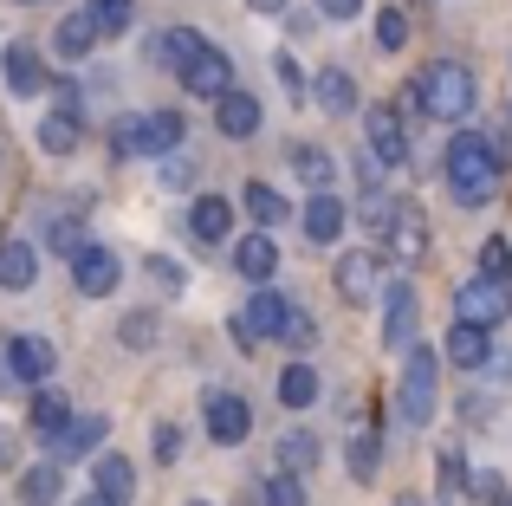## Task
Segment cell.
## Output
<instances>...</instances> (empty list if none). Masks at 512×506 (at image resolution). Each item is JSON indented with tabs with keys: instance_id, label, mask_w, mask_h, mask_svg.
Segmentation results:
<instances>
[{
	"instance_id": "cell-1",
	"label": "cell",
	"mask_w": 512,
	"mask_h": 506,
	"mask_svg": "<svg viewBox=\"0 0 512 506\" xmlns=\"http://www.w3.org/2000/svg\"><path fill=\"white\" fill-rule=\"evenodd\" d=\"M500 182H506L500 143H493L487 130H454V143H448V189H454V202L461 208H487L493 195H500Z\"/></svg>"
},
{
	"instance_id": "cell-2",
	"label": "cell",
	"mask_w": 512,
	"mask_h": 506,
	"mask_svg": "<svg viewBox=\"0 0 512 506\" xmlns=\"http://www.w3.org/2000/svg\"><path fill=\"white\" fill-rule=\"evenodd\" d=\"M415 104H422L428 117H441V124H461V117L474 111V72L454 65V59H435L415 78Z\"/></svg>"
},
{
	"instance_id": "cell-3",
	"label": "cell",
	"mask_w": 512,
	"mask_h": 506,
	"mask_svg": "<svg viewBox=\"0 0 512 506\" xmlns=\"http://www.w3.org/2000/svg\"><path fill=\"white\" fill-rule=\"evenodd\" d=\"M454 318H467V325H500V318H512V279H467V286H454Z\"/></svg>"
},
{
	"instance_id": "cell-4",
	"label": "cell",
	"mask_w": 512,
	"mask_h": 506,
	"mask_svg": "<svg viewBox=\"0 0 512 506\" xmlns=\"http://www.w3.org/2000/svg\"><path fill=\"white\" fill-rule=\"evenodd\" d=\"M396 409L415 429L435 416V351H422V344H409V364H402V383H396Z\"/></svg>"
},
{
	"instance_id": "cell-5",
	"label": "cell",
	"mask_w": 512,
	"mask_h": 506,
	"mask_svg": "<svg viewBox=\"0 0 512 506\" xmlns=\"http://www.w3.org/2000/svg\"><path fill=\"white\" fill-rule=\"evenodd\" d=\"M363 130H370V156L376 163H389V169L409 163V130H402L396 104H370V111H363Z\"/></svg>"
},
{
	"instance_id": "cell-6",
	"label": "cell",
	"mask_w": 512,
	"mask_h": 506,
	"mask_svg": "<svg viewBox=\"0 0 512 506\" xmlns=\"http://www.w3.org/2000/svg\"><path fill=\"white\" fill-rule=\"evenodd\" d=\"M175 78H182V85L195 91V98H221V91H227V78H234V65H227V52L195 46V59H188Z\"/></svg>"
},
{
	"instance_id": "cell-7",
	"label": "cell",
	"mask_w": 512,
	"mask_h": 506,
	"mask_svg": "<svg viewBox=\"0 0 512 506\" xmlns=\"http://www.w3.org/2000/svg\"><path fill=\"white\" fill-rule=\"evenodd\" d=\"M0 65H7V91H13V98H39V91H46V59H39V46L13 39Z\"/></svg>"
},
{
	"instance_id": "cell-8",
	"label": "cell",
	"mask_w": 512,
	"mask_h": 506,
	"mask_svg": "<svg viewBox=\"0 0 512 506\" xmlns=\"http://www.w3.org/2000/svg\"><path fill=\"white\" fill-rule=\"evenodd\" d=\"M52 364H59V351H52L46 338H26V331H20V338H7V370L20 383H46Z\"/></svg>"
},
{
	"instance_id": "cell-9",
	"label": "cell",
	"mask_w": 512,
	"mask_h": 506,
	"mask_svg": "<svg viewBox=\"0 0 512 506\" xmlns=\"http://www.w3.org/2000/svg\"><path fill=\"white\" fill-rule=\"evenodd\" d=\"M214 130H221V137H253V130H260V98L227 85L221 98H214Z\"/></svg>"
},
{
	"instance_id": "cell-10",
	"label": "cell",
	"mask_w": 512,
	"mask_h": 506,
	"mask_svg": "<svg viewBox=\"0 0 512 506\" xmlns=\"http://www.w3.org/2000/svg\"><path fill=\"white\" fill-rule=\"evenodd\" d=\"M247 429H253V409L234 390H214L208 396V435L214 442H247Z\"/></svg>"
},
{
	"instance_id": "cell-11",
	"label": "cell",
	"mask_w": 512,
	"mask_h": 506,
	"mask_svg": "<svg viewBox=\"0 0 512 506\" xmlns=\"http://www.w3.org/2000/svg\"><path fill=\"white\" fill-rule=\"evenodd\" d=\"M72 279H78V292H91V299L117 292V253H104V247H78V253H72Z\"/></svg>"
},
{
	"instance_id": "cell-12",
	"label": "cell",
	"mask_w": 512,
	"mask_h": 506,
	"mask_svg": "<svg viewBox=\"0 0 512 506\" xmlns=\"http://www.w3.org/2000/svg\"><path fill=\"white\" fill-rule=\"evenodd\" d=\"M389 247H396L402 260H422L428 253V215L415 202H396V215H389Z\"/></svg>"
},
{
	"instance_id": "cell-13",
	"label": "cell",
	"mask_w": 512,
	"mask_h": 506,
	"mask_svg": "<svg viewBox=\"0 0 512 506\" xmlns=\"http://www.w3.org/2000/svg\"><path fill=\"white\" fill-rule=\"evenodd\" d=\"M279 318H286V292H273V286L260 279V292H253V305L240 312V331H247L253 344H260V338H279Z\"/></svg>"
},
{
	"instance_id": "cell-14",
	"label": "cell",
	"mask_w": 512,
	"mask_h": 506,
	"mask_svg": "<svg viewBox=\"0 0 512 506\" xmlns=\"http://www.w3.org/2000/svg\"><path fill=\"white\" fill-rule=\"evenodd\" d=\"M46 442H52L59 461H78V455H91V448L104 442V416H65V429L46 435Z\"/></svg>"
},
{
	"instance_id": "cell-15",
	"label": "cell",
	"mask_w": 512,
	"mask_h": 506,
	"mask_svg": "<svg viewBox=\"0 0 512 506\" xmlns=\"http://www.w3.org/2000/svg\"><path fill=\"white\" fill-rule=\"evenodd\" d=\"M331 279H338V292H344L350 305H363L376 292V279H383V266H376V253H344Z\"/></svg>"
},
{
	"instance_id": "cell-16",
	"label": "cell",
	"mask_w": 512,
	"mask_h": 506,
	"mask_svg": "<svg viewBox=\"0 0 512 506\" xmlns=\"http://www.w3.org/2000/svg\"><path fill=\"white\" fill-rule=\"evenodd\" d=\"M227 228H234V208H227L221 195H201V202L188 208V234H195L201 247H221V241H227Z\"/></svg>"
},
{
	"instance_id": "cell-17",
	"label": "cell",
	"mask_w": 512,
	"mask_h": 506,
	"mask_svg": "<svg viewBox=\"0 0 512 506\" xmlns=\"http://www.w3.org/2000/svg\"><path fill=\"white\" fill-rule=\"evenodd\" d=\"M487 357H493L487 325H467V318H454V331H448V364H454V370H480Z\"/></svg>"
},
{
	"instance_id": "cell-18",
	"label": "cell",
	"mask_w": 512,
	"mask_h": 506,
	"mask_svg": "<svg viewBox=\"0 0 512 506\" xmlns=\"http://www.w3.org/2000/svg\"><path fill=\"white\" fill-rule=\"evenodd\" d=\"M338 234H344V202H338V195H325V189H318L312 202H305V241L331 247Z\"/></svg>"
},
{
	"instance_id": "cell-19",
	"label": "cell",
	"mask_w": 512,
	"mask_h": 506,
	"mask_svg": "<svg viewBox=\"0 0 512 506\" xmlns=\"http://www.w3.org/2000/svg\"><path fill=\"white\" fill-rule=\"evenodd\" d=\"M409 331H415V292H409V286H389V305H383V344L409 351Z\"/></svg>"
},
{
	"instance_id": "cell-20",
	"label": "cell",
	"mask_w": 512,
	"mask_h": 506,
	"mask_svg": "<svg viewBox=\"0 0 512 506\" xmlns=\"http://www.w3.org/2000/svg\"><path fill=\"white\" fill-rule=\"evenodd\" d=\"M195 46H201V39L188 33V26H163V33L150 39V65H163V72H182V65L195 59Z\"/></svg>"
},
{
	"instance_id": "cell-21",
	"label": "cell",
	"mask_w": 512,
	"mask_h": 506,
	"mask_svg": "<svg viewBox=\"0 0 512 506\" xmlns=\"http://www.w3.org/2000/svg\"><path fill=\"white\" fill-rule=\"evenodd\" d=\"M234 266H240V279H253V286H260V279H273V266H279V247L266 241V234H247V241L234 247Z\"/></svg>"
},
{
	"instance_id": "cell-22",
	"label": "cell",
	"mask_w": 512,
	"mask_h": 506,
	"mask_svg": "<svg viewBox=\"0 0 512 506\" xmlns=\"http://www.w3.org/2000/svg\"><path fill=\"white\" fill-rule=\"evenodd\" d=\"M130 487H137V468H130L124 455H104L98 461V506H124Z\"/></svg>"
},
{
	"instance_id": "cell-23",
	"label": "cell",
	"mask_w": 512,
	"mask_h": 506,
	"mask_svg": "<svg viewBox=\"0 0 512 506\" xmlns=\"http://www.w3.org/2000/svg\"><path fill=\"white\" fill-rule=\"evenodd\" d=\"M33 273H39V253L26 247V241L0 247V286H7V292H26V286H33Z\"/></svg>"
},
{
	"instance_id": "cell-24",
	"label": "cell",
	"mask_w": 512,
	"mask_h": 506,
	"mask_svg": "<svg viewBox=\"0 0 512 506\" xmlns=\"http://www.w3.org/2000/svg\"><path fill=\"white\" fill-rule=\"evenodd\" d=\"M78 130H85V124H78V111H65V104H59V111L39 124V150H46V156H72L78 150Z\"/></svg>"
},
{
	"instance_id": "cell-25",
	"label": "cell",
	"mask_w": 512,
	"mask_h": 506,
	"mask_svg": "<svg viewBox=\"0 0 512 506\" xmlns=\"http://www.w3.org/2000/svg\"><path fill=\"white\" fill-rule=\"evenodd\" d=\"M182 111H150V117H143V150H150V156H169L175 150V143H182Z\"/></svg>"
},
{
	"instance_id": "cell-26",
	"label": "cell",
	"mask_w": 512,
	"mask_h": 506,
	"mask_svg": "<svg viewBox=\"0 0 512 506\" xmlns=\"http://www.w3.org/2000/svg\"><path fill=\"white\" fill-rule=\"evenodd\" d=\"M52 46H59L65 59H85V52L98 46V26H91V13H65L59 33H52Z\"/></svg>"
},
{
	"instance_id": "cell-27",
	"label": "cell",
	"mask_w": 512,
	"mask_h": 506,
	"mask_svg": "<svg viewBox=\"0 0 512 506\" xmlns=\"http://www.w3.org/2000/svg\"><path fill=\"white\" fill-rule=\"evenodd\" d=\"M318 98H325V111H357V78L344 72V65H325V72H318Z\"/></svg>"
},
{
	"instance_id": "cell-28",
	"label": "cell",
	"mask_w": 512,
	"mask_h": 506,
	"mask_svg": "<svg viewBox=\"0 0 512 506\" xmlns=\"http://www.w3.org/2000/svg\"><path fill=\"white\" fill-rule=\"evenodd\" d=\"M59 494H65L59 468H26V474H20V500H26V506H59Z\"/></svg>"
},
{
	"instance_id": "cell-29",
	"label": "cell",
	"mask_w": 512,
	"mask_h": 506,
	"mask_svg": "<svg viewBox=\"0 0 512 506\" xmlns=\"http://www.w3.org/2000/svg\"><path fill=\"white\" fill-rule=\"evenodd\" d=\"M240 202H247V215L260 221V228H279V221H286V195H273L266 182H247V195H240Z\"/></svg>"
},
{
	"instance_id": "cell-30",
	"label": "cell",
	"mask_w": 512,
	"mask_h": 506,
	"mask_svg": "<svg viewBox=\"0 0 512 506\" xmlns=\"http://www.w3.org/2000/svg\"><path fill=\"white\" fill-rule=\"evenodd\" d=\"M312 461H318V442L305 429H286V435H279V468H286V474H305Z\"/></svg>"
},
{
	"instance_id": "cell-31",
	"label": "cell",
	"mask_w": 512,
	"mask_h": 506,
	"mask_svg": "<svg viewBox=\"0 0 512 506\" xmlns=\"http://www.w3.org/2000/svg\"><path fill=\"white\" fill-rule=\"evenodd\" d=\"M91 26H98V33H130V20H137V7H130V0H91Z\"/></svg>"
},
{
	"instance_id": "cell-32",
	"label": "cell",
	"mask_w": 512,
	"mask_h": 506,
	"mask_svg": "<svg viewBox=\"0 0 512 506\" xmlns=\"http://www.w3.org/2000/svg\"><path fill=\"white\" fill-rule=\"evenodd\" d=\"M312 396H318V377H312L305 364H292L286 377H279V403H286V409H305Z\"/></svg>"
},
{
	"instance_id": "cell-33",
	"label": "cell",
	"mask_w": 512,
	"mask_h": 506,
	"mask_svg": "<svg viewBox=\"0 0 512 506\" xmlns=\"http://www.w3.org/2000/svg\"><path fill=\"white\" fill-rule=\"evenodd\" d=\"M65 416H72V409H65L59 390H39V396H33V429H39V435H59Z\"/></svg>"
},
{
	"instance_id": "cell-34",
	"label": "cell",
	"mask_w": 512,
	"mask_h": 506,
	"mask_svg": "<svg viewBox=\"0 0 512 506\" xmlns=\"http://www.w3.org/2000/svg\"><path fill=\"white\" fill-rule=\"evenodd\" d=\"M292 169H299L312 189H331V156H325V150H312V143H299V150H292Z\"/></svg>"
},
{
	"instance_id": "cell-35",
	"label": "cell",
	"mask_w": 512,
	"mask_h": 506,
	"mask_svg": "<svg viewBox=\"0 0 512 506\" xmlns=\"http://www.w3.org/2000/svg\"><path fill=\"white\" fill-rule=\"evenodd\" d=\"M312 338H318L312 312H299V305H286V318H279V344H292V351H305Z\"/></svg>"
},
{
	"instance_id": "cell-36",
	"label": "cell",
	"mask_w": 512,
	"mask_h": 506,
	"mask_svg": "<svg viewBox=\"0 0 512 506\" xmlns=\"http://www.w3.org/2000/svg\"><path fill=\"white\" fill-rule=\"evenodd\" d=\"M150 286H156V292H163V299H175V292H182V286H188V279H182V266H175V260H169V253H150Z\"/></svg>"
},
{
	"instance_id": "cell-37",
	"label": "cell",
	"mask_w": 512,
	"mask_h": 506,
	"mask_svg": "<svg viewBox=\"0 0 512 506\" xmlns=\"http://www.w3.org/2000/svg\"><path fill=\"white\" fill-rule=\"evenodd\" d=\"M480 273H493V279H512V241H506V234H493V241L480 247Z\"/></svg>"
},
{
	"instance_id": "cell-38",
	"label": "cell",
	"mask_w": 512,
	"mask_h": 506,
	"mask_svg": "<svg viewBox=\"0 0 512 506\" xmlns=\"http://www.w3.org/2000/svg\"><path fill=\"white\" fill-rule=\"evenodd\" d=\"M111 150L117 156H143V117H117L111 124Z\"/></svg>"
},
{
	"instance_id": "cell-39",
	"label": "cell",
	"mask_w": 512,
	"mask_h": 506,
	"mask_svg": "<svg viewBox=\"0 0 512 506\" xmlns=\"http://www.w3.org/2000/svg\"><path fill=\"white\" fill-rule=\"evenodd\" d=\"M266 506H305V487H299V474H273V481L260 487Z\"/></svg>"
},
{
	"instance_id": "cell-40",
	"label": "cell",
	"mask_w": 512,
	"mask_h": 506,
	"mask_svg": "<svg viewBox=\"0 0 512 506\" xmlns=\"http://www.w3.org/2000/svg\"><path fill=\"white\" fill-rule=\"evenodd\" d=\"M402 39H409V20H402V13L389 7L383 20H376V46H383V52H402Z\"/></svg>"
},
{
	"instance_id": "cell-41",
	"label": "cell",
	"mask_w": 512,
	"mask_h": 506,
	"mask_svg": "<svg viewBox=\"0 0 512 506\" xmlns=\"http://www.w3.org/2000/svg\"><path fill=\"white\" fill-rule=\"evenodd\" d=\"M46 247L52 253H78V247H85V228H78V221H52V228H46Z\"/></svg>"
},
{
	"instance_id": "cell-42",
	"label": "cell",
	"mask_w": 512,
	"mask_h": 506,
	"mask_svg": "<svg viewBox=\"0 0 512 506\" xmlns=\"http://www.w3.org/2000/svg\"><path fill=\"white\" fill-rule=\"evenodd\" d=\"M350 474H357V481L376 474V435H357V442H350Z\"/></svg>"
},
{
	"instance_id": "cell-43",
	"label": "cell",
	"mask_w": 512,
	"mask_h": 506,
	"mask_svg": "<svg viewBox=\"0 0 512 506\" xmlns=\"http://www.w3.org/2000/svg\"><path fill=\"white\" fill-rule=\"evenodd\" d=\"M461 487H467V468H461V455H441V500H461Z\"/></svg>"
},
{
	"instance_id": "cell-44",
	"label": "cell",
	"mask_w": 512,
	"mask_h": 506,
	"mask_svg": "<svg viewBox=\"0 0 512 506\" xmlns=\"http://www.w3.org/2000/svg\"><path fill=\"white\" fill-rule=\"evenodd\" d=\"M163 189H195V163H188V156H163Z\"/></svg>"
},
{
	"instance_id": "cell-45",
	"label": "cell",
	"mask_w": 512,
	"mask_h": 506,
	"mask_svg": "<svg viewBox=\"0 0 512 506\" xmlns=\"http://www.w3.org/2000/svg\"><path fill=\"white\" fill-rule=\"evenodd\" d=\"M150 338H156V318L130 312V318H124V344H130V351H143V344H150Z\"/></svg>"
},
{
	"instance_id": "cell-46",
	"label": "cell",
	"mask_w": 512,
	"mask_h": 506,
	"mask_svg": "<svg viewBox=\"0 0 512 506\" xmlns=\"http://www.w3.org/2000/svg\"><path fill=\"white\" fill-rule=\"evenodd\" d=\"M182 455V429H156V461H175Z\"/></svg>"
},
{
	"instance_id": "cell-47",
	"label": "cell",
	"mask_w": 512,
	"mask_h": 506,
	"mask_svg": "<svg viewBox=\"0 0 512 506\" xmlns=\"http://www.w3.org/2000/svg\"><path fill=\"white\" fill-rule=\"evenodd\" d=\"M318 7H325V13H331V20H350V13H357V7H363V0H318Z\"/></svg>"
},
{
	"instance_id": "cell-48",
	"label": "cell",
	"mask_w": 512,
	"mask_h": 506,
	"mask_svg": "<svg viewBox=\"0 0 512 506\" xmlns=\"http://www.w3.org/2000/svg\"><path fill=\"white\" fill-rule=\"evenodd\" d=\"M279 78H286V91H305V78H299V65L286 59V52H279Z\"/></svg>"
},
{
	"instance_id": "cell-49",
	"label": "cell",
	"mask_w": 512,
	"mask_h": 506,
	"mask_svg": "<svg viewBox=\"0 0 512 506\" xmlns=\"http://www.w3.org/2000/svg\"><path fill=\"white\" fill-rule=\"evenodd\" d=\"M480 506H500V481H493V474H487V481H480V494H474Z\"/></svg>"
},
{
	"instance_id": "cell-50",
	"label": "cell",
	"mask_w": 512,
	"mask_h": 506,
	"mask_svg": "<svg viewBox=\"0 0 512 506\" xmlns=\"http://www.w3.org/2000/svg\"><path fill=\"white\" fill-rule=\"evenodd\" d=\"M0 468H13V435L0 429Z\"/></svg>"
},
{
	"instance_id": "cell-51",
	"label": "cell",
	"mask_w": 512,
	"mask_h": 506,
	"mask_svg": "<svg viewBox=\"0 0 512 506\" xmlns=\"http://www.w3.org/2000/svg\"><path fill=\"white\" fill-rule=\"evenodd\" d=\"M247 7H253V13H279V7H286V0H247Z\"/></svg>"
},
{
	"instance_id": "cell-52",
	"label": "cell",
	"mask_w": 512,
	"mask_h": 506,
	"mask_svg": "<svg viewBox=\"0 0 512 506\" xmlns=\"http://www.w3.org/2000/svg\"><path fill=\"white\" fill-rule=\"evenodd\" d=\"M396 506H422V500H396Z\"/></svg>"
},
{
	"instance_id": "cell-53",
	"label": "cell",
	"mask_w": 512,
	"mask_h": 506,
	"mask_svg": "<svg viewBox=\"0 0 512 506\" xmlns=\"http://www.w3.org/2000/svg\"><path fill=\"white\" fill-rule=\"evenodd\" d=\"M506 130H512V104H506Z\"/></svg>"
},
{
	"instance_id": "cell-54",
	"label": "cell",
	"mask_w": 512,
	"mask_h": 506,
	"mask_svg": "<svg viewBox=\"0 0 512 506\" xmlns=\"http://www.w3.org/2000/svg\"><path fill=\"white\" fill-rule=\"evenodd\" d=\"M195 506H208V500H195Z\"/></svg>"
},
{
	"instance_id": "cell-55",
	"label": "cell",
	"mask_w": 512,
	"mask_h": 506,
	"mask_svg": "<svg viewBox=\"0 0 512 506\" xmlns=\"http://www.w3.org/2000/svg\"><path fill=\"white\" fill-rule=\"evenodd\" d=\"M500 506H512V500H500Z\"/></svg>"
}]
</instances>
